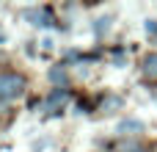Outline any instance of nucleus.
Wrapping results in <instances>:
<instances>
[{
    "mask_svg": "<svg viewBox=\"0 0 157 152\" xmlns=\"http://www.w3.org/2000/svg\"><path fill=\"white\" fill-rule=\"evenodd\" d=\"M25 91V78L19 72H0V100H14Z\"/></svg>",
    "mask_w": 157,
    "mask_h": 152,
    "instance_id": "obj_1",
    "label": "nucleus"
},
{
    "mask_svg": "<svg viewBox=\"0 0 157 152\" xmlns=\"http://www.w3.org/2000/svg\"><path fill=\"white\" fill-rule=\"evenodd\" d=\"M66 102H69V91H66V89H55V91L47 97V102H44V111L55 114V111H61Z\"/></svg>",
    "mask_w": 157,
    "mask_h": 152,
    "instance_id": "obj_2",
    "label": "nucleus"
},
{
    "mask_svg": "<svg viewBox=\"0 0 157 152\" xmlns=\"http://www.w3.org/2000/svg\"><path fill=\"white\" fill-rule=\"evenodd\" d=\"M141 72H144V78H146L149 83H157V53H149V55L144 58Z\"/></svg>",
    "mask_w": 157,
    "mask_h": 152,
    "instance_id": "obj_3",
    "label": "nucleus"
},
{
    "mask_svg": "<svg viewBox=\"0 0 157 152\" xmlns=\"http://www.w3.org/2000/svg\"><path fill=\"white\" fill-rule=\"evenodd\" d=\"M50 80H52L55 86H63V89H66V83H69L66 69H63V66H52V69H50Z\"/></svg>",
    "mask_w": 157,
    "mask_h": 152,
    "instance_id": "obj_4",
    "label": "nucleus"
},
{
    "mask_svg": "<svg viewBox=\"0 0 157 152\" xmlns=\"http://www.w3.org/2000/svg\"><path fill=\"white\" fill-rule=\"evenodd\" d=\"M130 130H138V133H141V130H144V125H141L138 119H124V122H119V133H124V136H127Z\"/></svg>",
    "mask_w": 157,
    "mask_h": 152,
    "instance_id": "obj_5",
    "label": "nucleus"
},
{
    "mask_svg": "<svg viewBox=\"0 0 157 152\" xmlns=\"http://www.w3.org/2000/svg\"><path fill=\"white\" fill-rule=\"evenodd\" d=\"M110 30V17H99L97 19V36H102V33H108Z\"/></svg>",
    "mask_w": 157,
    "mask_h": 152,
    "instance_id": "obj_6",
    "label": "nucleus"
},
{
    "mask_svg": "<svg viewBox=\"0 0 157 152\" xmlns=\"http://www.w3.org/2000/svg\"><path fill=\"white\" fill-rule=\"evenodd\" d=\"M146 33H157V19H146Z\"/></svg>",
    "mask_w": 157,
    "mask_h": 152,
    "instance_id": "obj_7",
    "label": "nucleus"
},
{
    "mask_svg": "<svg viewBox=\"0 0 157 152\" xmlns=\"http://www.w3.org/2000/svg\"><path fill=\"white\" fill-rule=\"evenodd\" d=\"M149 152H157V141H155V144H152V147H149Z\"/></svg>",
    "mask_w": 157,
    "mask_h": 152,
    "instance_id": "obj_8",
    "label": "nucleus"
}]
</instances>
